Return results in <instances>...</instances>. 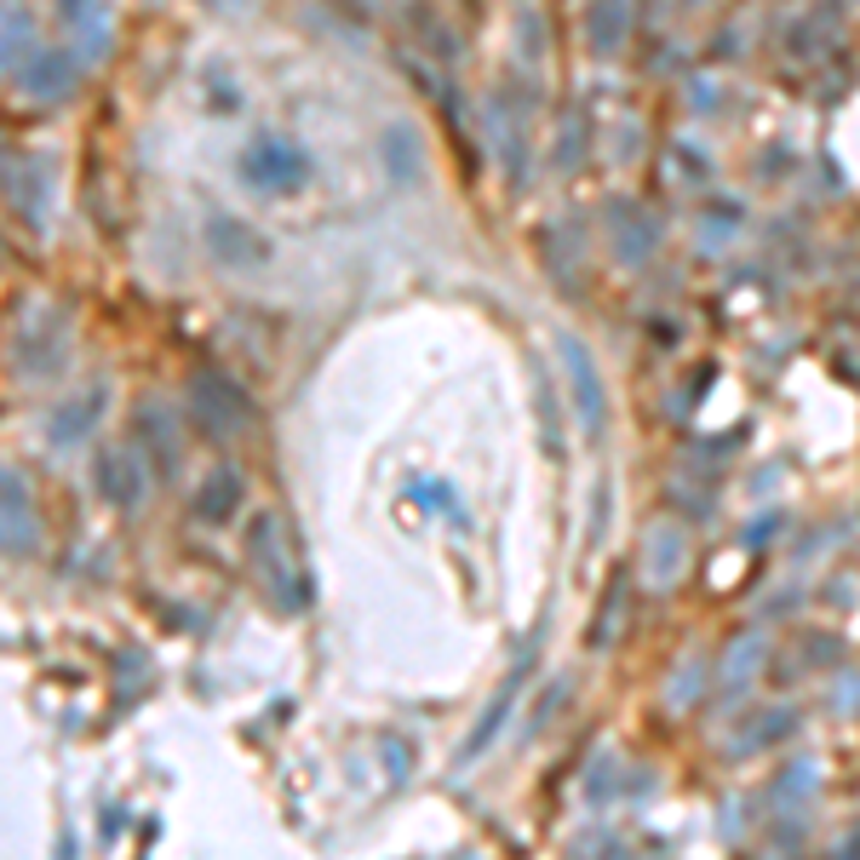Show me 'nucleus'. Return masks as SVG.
I'll list each match as a JSON object with an SVG mask.
<instances>
[{
    "label": "nucleus",
    "instance_id": "1",
    "mask_svg": "<svg viewBox=\"0 0 860 860\" xmlns=\"http://www.w3.org/2000/svg\"><path fill=\"white\" fill-rule=\"evenodd\" d=\"M556 350H563V368H568V385H574V413H579V425H586V436L596 442V436H603V425H608V402H603V373H596L591 350L579 345L574 333H563V338H556Z\"/></svg>",
    "mask_w": 860,
    "mask_h": 860
},
{
    "label": "nucleus",
    "instance_id": "2",
    "mask_svg": "<svg viewBox=\"0 0 860 860\" xmlns=\"http://www.w3.org/2000/svg\"><path fill=\"white\" fill-rule=\"evenodd\" d=\"M689 568V534L683 523H654L649 528V545H643V579L649 591H671Z\"/></svg>",
    "mask_w": 860,
    "mask_h": 860
},
{
    "label": "nucleus",
    "instance_id": "3",
    "mask_svg": "<svg viewBox=\"0 0 860 860\" xmlns=\"http://www.w3.org/2000/svg\"><path fill=\"white\" fill-rule=\"evenodd\" d=\"M763 659H769V637H763V631H740L734 643L723 649V671H717V677H723V694H729V699L746 694Z\"/></svg>",
    "mask_w": 860,
    "mask_h": 860
},
{
    "label": "nucleus",
    "instance_id": "4",
    "mask_svg": "<svg viewBox=\"0 0 860 860\" xmlns=\"http://www.w3.org/2000/svg\"><path fill=\"white\" fill-rule=\"evenodd\" d=\"M305 155L298 150H282V144H265V150H253V178H265V184H298L305 178Z\"/></svg>",
    "mask_w": 860,
    "mask_h": 860
},
{
    "label": "nucleus",
    "instance_id": "5",
    "mask_svg": "<svg viewBox=\"0 0 860 860\" xmlns=\"http://www.w3.org/2000/svg\"><path fill=\"white\" fill-rule=\"evenodd\" d=\"M523 671H528V666H516V671L505 677V689H499V699H493V706L483 711V723H476V734L465 740V757H476V752H483V746H488V740H493L499 729H505V711L516 706V689H523Z\"/></svg>",
    "mask_w": 860,
    "mask_h": 860
},
{
    "label": "nucleus",
    "instance_id": "6",
    "mask_svg": "<svg viewBox=\"0 0 860 860\" xmlns=\"http://www.w3.org/2000/svg\"><path fill=\"white\" fill-rule=\"evenodd\" d=\"M626 596H631V574L619 568V574H614V586H608V596H603V608H596V631H591V649H608L614 637H619V614H626Z\"/></svg>",
    "mask_w": 860,
    "mask_h": 860
},
{
    "label": "nucleus",
    "instance_id": "7",
    "mask_svg": "<svg viewBox=\"0 0 860 860\" xmlns=\"http://www.w3.org/2000/svg\"><path fill=\"white\" fill-rule=\"evenodd\" d=\"M654 242H659V230L649 224L637 207H619V253H626V265H643V258L654 253Z\"/></svg>",
    "mask_w": 860,
    "mask_h": 860
},
{
    "label": "nucleus",
    "instance_id": "8",
    "mask_svg": "<svg viewBox=\"0 0 860 860\" xmlns=\"http://www.w3.org/2000/svg\"><path fill=\"white\" fill-rule=\"evenodd\" d=\"M780 734H792V711H763V723H752V729H740V734H734V752L774 746Z\"/></svg>",
    "mask_w": 860,
    "mask_h": 860
},
{
    "label": "nucleus",
    "instance_id": "9",
    "mask_svg": "<svg viewBox=\"0 0 860 860\" xmlns=\"http://www.w3.org/2000/svg\"><path fill=\"white\" fill-rule=\"evenodd\" d=\"M814 780H820V769H814V757H797V763L774 780V804H797L804 792H814Z\"/></svg>",
    "mask_w": 860,
    "mask_h": 860
},
{
    "label": "nucleus",
    "instance_id": "10",
    "mask_svg": "<svg viewBox=\"0 0 860 860\" xmlns=\"http://www.w3.org/2000/svg\"><path fill=\"white\" fill-rule=\"evenodd\" d=\"M619 41V0H603L596 7V52H614Z\"/></svg>",
    "mask_w": 860,
    "mask_h": 860
},
{
    "label": "nucleus",
    "instance_id": "11",
    "mask_svg": "<svg viewBox=\"0 0 860 860\" xmlns=\"http://www.w3.org/2000/svg\"><path fill=\"white\" fill-rule=\"evenodd\" d=\"M694 689H699V671L689 666V677H683V683H671V699H677V706H689V699H694Z\"/></svg>",
    "mask_w": 860,
    "mask_h": 860
},
{
    "label": "nucleus",
    "instance_id": "12",
    "mask_svg": "<svg viewBox=\"0 0 860 860\" xmlns=\"http://www.w3.org/2000/svg\"><path fill=\"white\" fill-rule=\"evenodd\" d=\"M855 373H860V368H855Z\"/></svg>",
    "mask_w": 860,
    "mask_h": 860
}]
</instances>
